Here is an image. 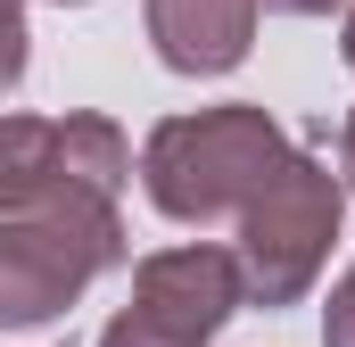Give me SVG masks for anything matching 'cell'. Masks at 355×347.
Segmentation results:
<instances>
[{
    "label": "cell",
    "mask_w": 355,
    "mask_h": 347,
    "mask_svg": "<svg viewBox=\"0 0 355 347\" xmlns=\"http://www.w3.org/2000/svg\"><path fill=\"white\" fill-rule=\"evenodd\" d=\"M124 264V215L116 198L50 182L25 207H0V331H42L83 306L99 273Z\"/></svg>",
    "instance_id": "obj_1"
},
{
    "label": "cell",
    "mask_w": 355,
    "mask_h": 347,
    "mask_svg": "<svg viewBox=\"0 0 355 347\" xmlns=\"http://www.w3.org/2000/svg\"><path fill=\"white\" fill-rule=\"evenodd\" d=\"M297 141L272 124L257 99H223L198 116H166L141 141V190L166 223H223L265 190Z\"/></svg>",
    "instance_id": "obj_2"
},
{
    "label": "cell",
    "mask_w": 355,
    "mask_h": 347,
    "mask_svg": "<svg viewBox=\"0 0 355 347\" xmlns=\"http://www.w3.org/2000/svg\"><path fill=\"white\" fill-rule=\"evenodd\" d=\"M339 215H347V182L322 166L314 149H289L281 174L232 215L240 223L232 257H240V281H248V306H265V314L297 306L322 281V264H331Z\"/></svg>",
    "instance_id": "obj_3"
},
{
    "label": "cell",
    "mask_w": 355,
    "mask_h": 347,
    "mask_svg": "<svg viewBox=\"0 0 355 347\" xmlns=\"http://www.w3.org/2000/svg\"><path fill=\"white\" fill-rule=\"evenodd\" d=\"M132 306L149 323L182 331L190 347H207L240 306H248V281H240V257L215 248V240H182V248H157V257L132 264Z\"/></svg>",
    "instance_id": "obj_4"
},
{
    "label": "cell",
    "mask_w": 355,
    "mask_h": 347,
    "mask_svg": "<svg viewBox=\"0 0 355 347\" xmlns=\"http://www.w3.org/2000/svg\"><path fill=\"white\" fill-rule=\"evenodd\" d=\"M257 17H265L257 0H149V8H141L157 67H166V75H190V83L248 67Z\"/></svg>",
    "instance_id": "obj_5"
},
{
    "label": "cell",
    "mask_w": 355,
    "mask_h": 347,
    "mask_svg": "<svg viewBox=\"0 0 355 347\" xmlns=\"http://www.w3.org/2000/svg\"><path fill=\"white\" fill-rule=\"evenodd\" d=\"M58 182H75V190H99V198H124V182H132V141L116 133V116H58Z\"/></svg>",
    "instance_id": "obj_6"
},
{
    "label": "cell",
    "mask_w": 355,
    "mask_h": 347,
    "mask_svg": "<svg viewBox=\"0 0 355 347\" xmlns=\"http://www.w3.org/2000/svg\"><path fill=\"white\" fill-rule=\"evenodd\" d=\"M58 182V116H0V207H25Z\"/></svg>",
    "instance_id": "obj_7"
},
{
    "label": "cell",
    "mask_w": 355,
    "mask_h": 347,
    "mask_svg": "<svg viewBox=\"0 0 355 347\" xmlns=\"http://www.w3.org/2000/svg\"><path fill=\"white\" fill-rule=\"evenodd\" d=\"M25 67H33V33H25V8H0V99L25 83Z\"/></svg>",
    "instance_id": "obj_8"
},
{
    "label": "cell",
    "mask_w": 355,
    "mask_h": 347,
    "mask_svg": "<svg viewBox=\"0 0 355 347\" xmlns=\"http://www.w3.org/2000/svg\"><path fill=\"white\" fill-rule=\"evenodd\" d=\"M99 347H190V339H182V331H166V323H149L141 306H124V314L99 331Z\"/></svg>",
    "instance_id": "obj_9"
},
{
    "label": "cell",
    "mask_w": 355,
    "mask_h": 347,
    "mask_svg": "<svg viewBox=\"0 0 355 347\" xmlns=\"http://www.w3.org/2000/svg\"><path fill=\"white\" fill-rule=\"evenodd\" d=\"M322 347H355V264L339 273V289L322 306Z\"/></svg>",
    "instance_id": "obj_10"
},
{
    "label": "cell",
    "mask_w": 355,
    "mask_h": 347,
    "mask_svg": "<svg viewBox=\"0 0 355 347\" xmlns=\"http://www.w3.org/2000/svg\"><path fill=\"white\" fill-rule=\"evenodd\" d=\"M272 17H331V8H347V0H257Z\"/></svg>",
    "instance_id": "obj_11"
},
{
    "label": "cell",
    "mask_w": 355,
    "mask_h": 347,
    "mask_svg": "<svg viewBox=\"0 0 355 347\" xmlns=\"http://www.w3.org/2000/svg\"><path fill=\"white\" fill-rule=\"evenodd\" d=\"M339 182H347V198H355V108H347V124H339Z\"/></svg>",
    "instance_id": "obj_12"
},
{
    "label": "cell",
    "mask_w": 355,
    "mask_h": 347,
    "mask_svg": "<svg viewBox=\"0 0 355 347\" xmlns=\"http://www.w3.org/2000/svg\"><path fill=\"white\" fill-rule=\"evenodd\" d=\"M339 17H347V42H339V58H347V75H355V0L339 8Z\"/></svg>",
    "instance_id": "obj_13"
},
{
    "label": "cell",
    "mask_w": 355,
    "mask_h": 347,
    "mask_svg": "<svg viewBox=\"0 0 355 347\" xmlns=\"http://www.w3.org/2000/svg\"><path fill=\"white\" fill-rule=\"evenodd\" d=\"M50 8H83V0H50Z\"/></svg>",
    "instance_id": "obj_14"
},
{
    "label": "cell",
    "mask_w": 355,
    "mask_h": 347,
    "mask_svg": "<svg viewBox=\"0 0 355 347\" xmlns=\"http://www.w3.org/2000/svg\"><path fill=\"white\" fill-rule=\"evenodd\" d=\"M0 8H25V0H0Z\"/></svg>",
    "instance_id": "obj_15"
}]
</instances>
